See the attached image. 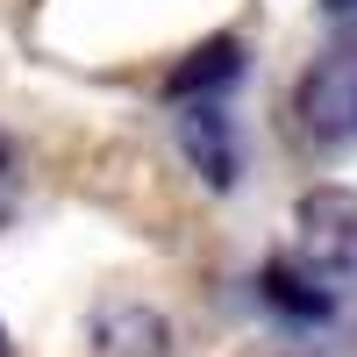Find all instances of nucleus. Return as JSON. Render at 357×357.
<instances>
[{
    "label": "nucleus",
    "instance_id": "nucleus-9",
    "mask_svg": "<svg viewBox=\"0 0 357 357\" xmlns=\"http://www.w3.org/2000/svg\"><path fill=\"white\" fill-rule=\"evenodd\" d=\"M0 357H8V329H0Z\"/></svg>",
    "mask_w": 357,
    "mask_h": 357
},
{
    "label": "nucleus",
    "instance_id": "nucleus-4",
    "mask_svg": "<svg viewBox=\"0 0 357 357\" xmlns=\"http://www.w3.org/2000/svg\"><path fill=\"white\" fill-rule=\"evenodd\" d=\"M172 329L158 307H107L93 329V357H165Z\"/></svg>",
    "mask_w": 357,
    "mask_h": 357
},
{
    "label": "nucleus",
    "instance_id": "nucleus-8",
    "mask_svg": "<svg viewBox=\"0 0 357 357\" xmlns=\"http://www.w3.org/2000/svg\"><path fill=\"white\" fill-rule=\"evenodd\" d=\"M321 8H329V15H357V0H321Z\"/></svg>",
    "mask_w": 357,
    "mask_h": 357
},
{
    "label": "nucleus",
    "instance_id": "nucleus-2",
    "mask_svg": "<svg viewBox=\"0 0 357 357\" xmlns=\"http://www.w3.org/2000/svg\"><path fill=\"white\" fill-rule=\"evenodd\" d=\"M293 114H301V136L314 143L357 136V43H336L329 57L307 65V79L293 86Z\"/></svg>",
    "mask_w": 357,
    "mask_h": 357
},
{
    "label": "nucleus",
    "instance_id": "nucleus-5",
    "mask_svg": "<svg viewBox=\"0 0 357 357\" xmlns=\"http://www.w3.org/2000/svg\"><path fill=\"white\" fill-rule=\"evenodd\" d=\"M178 143H186V158L215 178V186H229L236 178V143H229V114L215 107V100H200V107H186L178 114Z\"/></svg>",
    "mask_w": 357,
    "mask_h": 357
},
{
    "label": "nucleus",
    "instance_id": "nucleus-1",
    "mask_svg": "<svg viewBox=\"0 0 357 357\" xmlns=\"http://www.w3.org/2000/svg\"><path fill=\"white\" fill-rule=\"evenodd\" d=\"M293 264L314 272L321 286H357V193L350 186H314L293 207Z\"/></svg>",
    "mask_w": 357,
    "mask_h": 357
},
{
    "label": "nucleus",
    "instance_id": "nucleus-7",
    "mask_svg": "<svg viewBox=\"0 0 357 357\" xmlns=\"http://www.w3.org/2000/svg\"><path fill=\"white\" fill-rule=\"evenodd\" d=\"M15 172H22V165H15V143L0 136V215L15 207Z\"/></svg>",
    "mask_w": 357,
    "mask_h": 357
},
{
    "label": "nucleus",
    "instance_id": "nucleus-3",
    "mask_svg": "<svg viewBox=\"0 0 357 357\" xmlns=\"http://www.w3.org/2000/svg\"><path fill=\"white\" fill-rule=\"evenodd\" d=\"M264 307L272 314H286V321H301V329H314V321H329V307H336V293L321 286L314 272H301L293 257H272L264 264Z\"/></svg>",
    "mask_w": 357,
    "mask_h": 357
},
{
    "label": "nucleus",
    "instance_id": "nucleus-6",
    "mask_svg": "<svg viewBox=\"0 0 357 357\" xmlns=\"http://www.w3.org/2000/svg\"><path fill=\"white\" fill-rule=\"evenodd\" d=\"M236 72H243V50H236V43L222 36V43H207V50H193L186 65L172 72V93H178V100H186V93H215V86H229Z\"/></svg>",
    "mask_w": 357,
    "mask_h": 357
}]
</instances>
